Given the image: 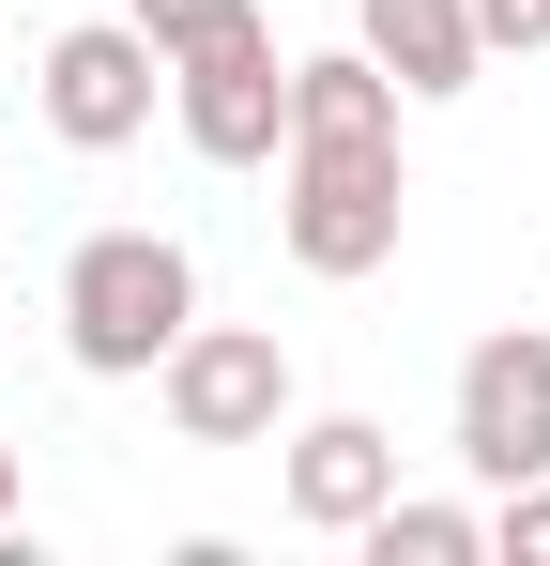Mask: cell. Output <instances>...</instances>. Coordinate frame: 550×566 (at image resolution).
Wrapping results in <instances>:
<instances>
[{
  "label": "cell",
  "mask_w": 550,
  "mask_h": 566,
  "mask_svg": "<svg viewBox=\"0 0 550 566\" xmlns=\"http://www.w3.org/2000/svg\"><path fill=\"white\" fill-rule=\"evenodd\" d=\"M398 77L367 62V46H306L290 62V154H275V245H290V276L352 291L398 261V230H413V169H398Z\"/></svg>",
  "instance_id": "6da1fadb"
},
{
  "label": "cell",
  "mask_w": 550,
  "mask_h": 566,
  "mask_svg": "<svg viewBox=\"0 0 550 566\" xmlns=\"http://www.w3.org/2000/svg\"><path fill=\"white\" fill-rule=\"evenodd\" d=\"M183 322H199V245L183 230H92L62 261V353H77V382H154Z\"/></svg>",
  "instance_id": "7a4b0ae2"
},
{
  "label": "cell",
  "mask_w": 550,
  "mask_h": 566,
  "mask_svg": "<svg viewBox=\"0 0 550 566\" xmlns=\"http://www.w3.org/2000/svg\"><path fill=\"white\" fill-rule=\"evenodd\" d=\"M31 107H46V138H62V154H123V138H154L169 62H154V31H138V15H77V31H46Z\"/></svg>",
  "instance_id": "3957f363"
},
{
  "label": "cell",
  "mask_w": 550,
  "mask_h": 566,
  "mask_svg": "<svg viewBox=\"0 0 550 566\" xmlns=\"http://www.w3.org/2000/svg\"><path fill=\"white\" fill-rule=\"evenodd\" d=\"M154 398H169V444H275L290 429V353H275V322H183Z\"/></svg>",
  "instance_id": "277c9868"
},
{
  "label": "cell",
  "mask_w": 550,
  "mask_h": 566,
  "mask_svg": "<svg viewBox=\"0 0 550 566\" xmlns=\"http://www.w3.org/2000/svg\"><path fill=\"white\" fill-rule=\"evenodd\" d=\"M169 123H183L199 169H275L290 154V62H275V31H230V46L169 62Z\"/></svg>",
  "instance_id": "5b68a950"
},
{
  "label": "cell",
  "mask_w": 550,
  "mask_h": 566,
  "mask_svg": "<svg viewBox=\"0 0 550 566\" xmlns=\"http://www.w3.org/2000/svg\"><path fill=\"white\" fill-rule=\"evenodd\" d=\"M458 474L474 490L550 474V322H505V337L458 353Z\"/></svg>",
  "instance_id": "8992f818"
},
{
  "label": "cell",
  "mask_w": 550,
  "mask_h": 566,
  "mask_svg": "<svg viewBox=\"0 0 550 566\" xmlns=\"http://www.w3.org/2000/svg\"><path fill=\"white\" fill-rule=\"evenodd\" d=\"M398 490V429L382 413H290L275 429V505L306 536H367V505Z\"/></svg>",
  "instance_id": "52a82bcc"
},
{
  "label": "cell",
  "mask_w": 550,
  "mask_h": 566,
  "mask_svg": "<svg viewBox=\"0 0 550 566\" xmlns=\"http://www.w3.org/2000/svg\"><path fill=\"white\" fill-rule=\"evenodd\" d=\"M352 46L398 77L413 107H444L489 77V31H474V0H352Z\"/></svg>",
  "instance_id": "ba28073f"
},
{
  "label": "cell",
  "mask_w": 550,
  "mask_h": 566,
  "mask_svg": "<svg viewBox=\"0 0 550 566\" xmlns=\"http://www.w3.org/2000/svg\"><path fill=\"white\" fill-rule=\"evenodd\" d=\"M352 552H367V566H474V552H489V505H444V490H382Z\"/></svg>",
  "instance_id": "9c48e42d"
},
{
  "label": "cell",
  "mask_w": 550,
  "mask_h": 566,
  "mask_svg": "<svg viewBox=\"0 0 550 566\" xmlns=\"http://www.w3.org/2000/svg\"><path fill=\"white\" fill-rule=\"evenodd\" d=\"M138 31H154V62H199V46H230V31H261V0H123Z\"/></svg>",
  "instance_id": "30bf717a"
},
{
  "label": "cell",
  "mask_w": 550,
  "mask_h": 566,
  "mask_svg": "<svg viewBox=\"0 0 550 566\" xmlns=\"http://www.w3.org/2000/svg\"><path fill=\"white\" fill-rule=\"evenodd\" d=\"M489 552H505V566H550V474L489 490Z\"/></svg>",
  "instance_id": "8fae6325"
},
{
  "label": "cell",
  "mask_w": 550,
  "mask_h": 566,
  "mask_svg": "<svg viewBox=\"0 0 550 566\" xmlns=\"http://www.w3.org/2000/svg\"><path fill=\"white\" fill-rule=\"evenodd\" d=\"M474 31H489V62H536V46H550V0H474Z\"/></svg>",
  "instance_id": "7c38bea8"
},
{
  "label": "cell",
  "mask_w": 550,
  "mask_h": 566,
  "mask_svg": "<svg viewBox=\"0 0 550 566\" xmlns=\"http://www.w3.org/2000/svg\"><path fill=\"white\" fill-rule=\"evenodd\" d=\"M0 521H15V444H0Z\"/></svg>",
  "instance_id": "4fadbf2b"
}]
</instances>
